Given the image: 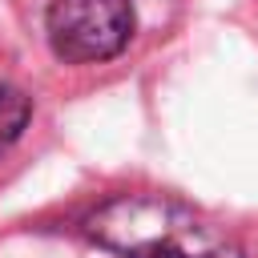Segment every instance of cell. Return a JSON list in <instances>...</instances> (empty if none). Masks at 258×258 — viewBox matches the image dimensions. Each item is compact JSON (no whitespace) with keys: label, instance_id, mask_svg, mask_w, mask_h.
<instances>
[{"label":"cell","instance_id":"obj_1","mask_svg":"<svg viewBox=\"0 0 258 258\" xmlns=\"http://www.w3.org/2000/svg\"><path fill=\"white\" fill-rule=\"evenodd\" d=\"M81 230L121 258H246L222 226L169 194H113L81 218Z\"/></svg>","mask_w":258,"mask_h":258},{"label":"cell","instance_id":"obj_2","mask_svg":"<svg viewBox=\"0 0 258 258\" xmlns=\"http://www.w3.org/2000/svg\"><path fill=\"white\" fill-rule=\"evenodd\" d=\"M137 36L133 0H48L44 40L60 64H109Z\"/></svg>","mask_w":258,"mask_h":258},{"label":"cell","instance_id":"obj_3","mask_svg":"<svg viewBox=\"0 0 258 258\" xmlns=\"http://www.w3.org/2000/svg\"><path fill=\"white\" fill-rule=\"evenodd\" d=\"M32 121V101L16 85H0V153L20 141V133Z\"/></svg>","mask_w":258,"mask_h":258}]
</instances>
